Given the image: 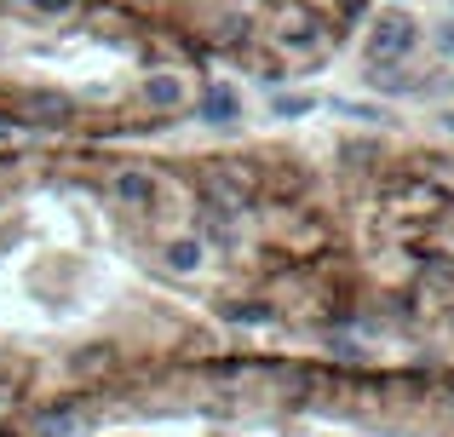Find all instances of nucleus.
I'll return each instance as SVG.
<instances>
[{
  "label": "nucleus",
  "instance_id": "nucleus-1",
  "mask_svg": "<svg viewBox=\"0 0 454 437\" xmlns=\"http://www.w3.org/2000/svg\"><path fill=\"white\" fill-rule=\"evenodd\" d=\"M420 41V29H414V18H403V12H391V18H380L374 23V35H368V58H403L409 46Z\"/></svg>",
  "mask_w": 454,
  "mask_h": 437
},
{
  "label": "nucleus",
  "instance_id": "nucleus-2",
  "mask_svg": "<svg viewBox=\"0 0 454 437\" xmlns=\"http://www.w3.org/2000/svg\"><path fill=\"white\" fill-rule=\"evenodd\" d=\"M115 196H121L127 207H150L155 202V179L150 173H121V179H115Z\"/></svg>",
  "mask_w": 454,
  "mask_h": 437
},
{
  "label": "nucleus",
  "instance_id": "nucleus-3",
  "mask_svg": "<svg viewBox=\"0 0 454 437\" xmlns=\"http://www.w3.org/2000/svg\"><path fill=\"white\" fill-rule=\"evenodd\" d=\"M236 110H242V104H236L231 87H213L207 98H201V115H207V121H236Z\"/></svg>",
  "mask_w": 454,
  "mask_h": 437
},
{
  "label": "nucleus",
  "instance_id": "nucleus-4",
  "mask_svg": "<svg viewBox=\"0 0 454 437\" xmlns=\"http://www.w3.org/2000/svg\"><path fill=\"white\" fill-rule=\"evenodd\" d=\"M167 265H173V270H196L201 265V247L196 242H173V247H167Z\"/></svg>",
  "mask_w": 454,
  "mask_h": 437
},
{
  "label": "nucleus",
  "instance_id": "nucleus-5",
  "mask_svg": "<svg viewBox=\"0 0 454 437\" xmlns=\"http://www.w3.org/2000/svg\"><path fill=\"white\" fill-rule=\"evenodd\" d=\"M145 92H150V104H178V81L173 75H150Z\"/></svg>",
  "mask_w": 454,
  "mask_h": 437
}]
</instances>
